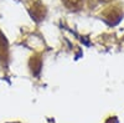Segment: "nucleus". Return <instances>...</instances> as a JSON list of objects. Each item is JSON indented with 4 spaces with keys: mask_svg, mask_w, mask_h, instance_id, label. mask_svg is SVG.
I'll use <instances>...</instances> for the list:
<instances>
[{
    "mask_svg": "<svg viewBox=\"0 0 124 123\" xmlns=\"http://www.w3.org/2000/svg\"><path fill=\"white\" fill-rule=\"evenodd\" d=\"M83 0H63L65 5L68 9H79Z\"/></svg>",
    "mask_w": 124,
    "mask_h": 123,
    "instance_id": "1",
    "label": "nucleus"
}]
</instances>
